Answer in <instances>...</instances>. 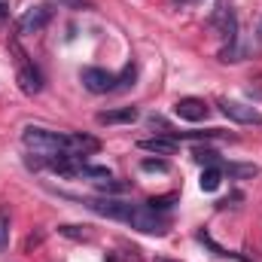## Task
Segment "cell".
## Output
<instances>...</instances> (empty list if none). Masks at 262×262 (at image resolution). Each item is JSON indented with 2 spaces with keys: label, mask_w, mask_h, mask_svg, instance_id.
I'll list each match as a JSON object with an SVG mask.
<instances>
[{
  "label": "cell",
  "mask_w": 262,
  "mask_h": 262,
  "mask_svg": "<svg viewBox=\"0 0 262 262\" xmlns=\"http://www.w3.org/2000/svg\"><path fill=\"white\" fill-rule=\"evenodd\" d=\"M21 143H25L31 152H37V156H58V152H67V134L37 128V125H28V128L21 131Z\"/></svg>",
  "instance_id": "obj_1"
},
{
  "label": "cell",
  "mask_w": 262,
  "mask_h": 262,
  "mask_svg": "<svg viewBox=\"0 0 262 262\" xmlns=\"http://www.w3.org/2000/svg\"><path fill=\"white\" fill-rule=\"evenodd\" d=\"M128 226L146 235H165L168 232V216H162L159 210H152L149 204H134L128 216Z\"/></svg>",
  "instance_id": "obj_2"
},
{
  "label": "cell",
  "mask_w": 262,
  "mask_h": 262,
  "mask_svg": "<svg viewBox=\"0 0 262 262\" xmlns=\"http://www.w3.org/2000/svg\"><path fill=\"white\" fill-rule=\"evenodd\" d=\"M216 107H220V113H223L226 119H232V122H238V125H262V113L256 110V107H250V104L220 98Z\"/></svg>",
  "instance_id": "obj_3"
},
{
  "label": "cell",
  "mask_w": 262,
  "mask_h": 262,
  "mask_svg": "<svg viewBox=\"0 0 262 262\" xmlns=\"http://www.w3.org/2000/svg\"><path fill=\"white\" fill-rule=\"evenodd\" d=\"M89 210H95V213H101V216H107V220H119V223H128L131 216V207L128 201H113V198H89V201H82Z\"/></svg>",
  "instance_id": "obj_4"
},
{
  "label": "cell",
  "mask_w": 262,
  "mask_h": 262,
  "mask_svg": "<svg viewBox=\"0 0 262 262\" xmlns=\"http://www.w3.org/2000/svg\"><path fill=\"white\" fill-rule=\"evenodd\" d=\"M12 49H15V55H18V85H21V92H25V95H37V92L43 89L40 70L34 67V61H28V55H25L18 46H12Z\"/></svg>",
  "instance_id": "obj_5"
},
{
  "label": "cell",
  "mask_w": 262,
  "mask_h": 262,
  "mask_svg": "<svg viewBox=\"0 0 262 262\" xmlns=\"http://www.w3.org/2000/svg\"><path fill=\"white\" fill-rule=\"evenodd\" d=\"M79 82H82L92 95H107V92H113L116 76H113L110 70H104V67H85V70L79 73Z\"/></svg>",
  "instance_id": "obj_6"
},
{
  "label": "cell",
  "mask_w": 262,
  "mask_h": 262,
  "mask_svg": "<svg viewBox=\"0 0 262 262\" xmlns=\"http://www.w3.org/2000/svg\"><path fill=\"white\" fill-rule=\"evenodd\" d=\"M52 21V6H31V9H25L21 12V18H18V34H37V31H43L46 25Z\"/></svg>",
  "instance_id": "obj_7"
},
{
  "label": "cell",
  "mask_w": 262,
  "mask_h": 262,
  "mask_svg": "<svg viewBox=\"0 0 262 262\" xmlns=\"http://www.w3.org/2000/svg\"><path fill=\"white\" fill-rule=\"evenodd\" d=\"M174 113H177L180 119H186V122H201V119H207L210 107H207L201 98H180V101L174 104Z\"/></svg>",
  "instance_id": "obj_8"
},
{
  "label": "cell",
  "mask_w": 262,
  "mask_h": 262,
  "mask_svg": "<svg viewBox=\"0 0 262 262\" xmlns=\"http://www.w3.org/2000/svg\"><path fill=\"white\" fill-rule=\"evenodd\" d=\"M101 149V140L98 137H92V134H67V152L70 156H92V152H98Z\"/></svg>",
  "instance_id": "obj_9"
},
{
  "label": "cell",
  "mask_w": 262,
  "mask_h": 262,
  "mask_svg": "<svg viewBox=\"0 0 262 262\" xmlns=\"http://www.w3.org/2000/svg\"><path fill=\"white\" fill-rule=\"evenodd\" d=\"M137 116H140L137 107H119V110H104L95 119H98V125H125V122H134Z\"/></svg>",
  "instance_id": "obj_10"
},
{
  "label": "cell",
  "mask_w": 262,
  "mask_h": 262,
  "mask_svg": "<svg viewBox=\"0 0 262 262\" xmlns=\"http://www.w3.org/2000/svg\"><path fill=\"white\" fill-rule=\"evenodd\" d=\"M177 143L180 140H174V137H146V140H140V149L156 152V156H174Z\"/></svg>",
  "instance_id": "obj_11"
},
{
  "label": "cell",
  "mask_w": 262,
  "mask_h": 262,
  "mask_svg": "<svg viewBox=\"0 0 262 262\" xmlns=\"http://www.w3.org/2000/svg\"><path fill=\"white\" fill-rule=\"evenodd\" d=\"M198 241L207 247V250H213L216 256H223V259H238V262H256V259H250V256H244V253H235V250H226V247H220L210 235H204V232H198Z\"/></svg>",
  "instance_id": "obj_12"
},
{
  "label": "cell",
  "mask_w": 262,
  "mask_h": 262,
  "mask_svg": "<svg viewBox=\"0 0 262 262\" xmlns=\"http://www.w3.org/2000/svg\"><path fill=\"white\" fill-rule=\"evenodd\" d=\"M220 180H223V168L220 165H210V168H204V174H201V189L204 192H216L220 189Z\"/></svg>",
  "instance_id": "obj_13"
},
{
  "label": "cell",
  "mask_w": 262,
  "mask_h": 262,
  "mask_svg": "<svg viewBox=\"0 0 262 262\" xmlns=\"http://www.w3.org/2000/svg\"><path fill=\"white\" fill-rule=\"evenodd\" d=\"M220 168H223V174H229V177H256V174H259L256 165H238V162H220Z\"/></svg>",
  "instance_id": "obj_14"
},
{
  "label": "cell",
  "mask_w": 262,
  "mask_h": 262,
  "mask_svg": "<svg viewBox=\"0 0 262 262\" xmlns=\"http://www.w3.org/2000/svg\"><path fill=\"white\" fill-rule=\"evenodd\" d=\"M9 207H0V253L9 247Z\"/></svg>",
  "instance_id": "obj_15"
},
{
  "label": "cell",
  "mask_w": 262,
  "mask_h": 262,
  "mask_svg": "<svg viewBox=\"0 0 262 262\" xmlns=\"http://www.w3.org/2000/svg\"><path fill=\"white\" fill-rule=\"evenodd\" d=\"M192 156H195V162H201V165H220V156L213 152V149H207V146H195L192 149Z\"/></svg>",
  "instance_id": "obj_16"
},
{
  "label": "cell",
  "mask_w": 262,
  "mask_h": 262,
  "mask_svg": "<svg viewBox=\"0 0 262 262\" xmlns=\"http://www.w3.org/2000/svg\"><path fill=\"white\" fill-rule=\"evenodd\" d=\"M128 189V183H119V180H101L98 183V192H104V195H116V192H125Z\"/></svg>",
  "instance_id": "obj_17"
},
{
  "label": "cell",
  "mask_w": 262,
  "mask_h": 262,
  "mask_svg": "<svg viewBox=\"0 0 262 262\" xmlns=\"http://www.w3.org/2000/svg\"><path fill=\"white\" fill-rule=\"evenodd\" d=\"M140 171H146V174H152V171L165 174V171H168V162H165V159H143V162H140Z\"/></svg>",
  "instance_id": "obj_18"
},
{
  "label": "cell",
  "mask_w": 262,
  "mask_h": 262,
  "mask_svg": "<svg viewBox=\"0 0 262 262\" xmlns=\"http://www.w3.org/2000/svg\"><path fill=\"white\" fill-rule=\"evenodd\" d=\"M58 232L67 235V238H76V241H89V238H92V235L85 232V226H61Z\"/></svg>",
  "instance_id": "obj_19"
},
{
  "label": "cell",
  "mask_w": 262,
  "mask_h": 262,
  "mask_svg": "<svg viewBox=\"0 0 262 262\" xmlns=\"http://www.w3.org/2000/svg\"><path fill=\"white\" fill-rule=\"evenodd\" d=\"M134 67H125V73L122 76H116V85H113V92H122V89H128V85H134Z\"/></svg>",
  "instance_id": "obj_20"
},
{
  "label": "cell",
  "mask_w": 262,
  "mask_h": 262,
  "mask_svg": "<svg viewBox=\"0 0 262 262\" xmlns=\"http://www.w3.org/2000/svg\"><path fill=\"white\" fill-rule=\"evenodd\" d=\"M67 9H92V3L89 0H61Z\"/></svg>",
  "instance_id": "obj_21"
},
{
  "label": "cell",
  "mask_w": 262,
  "mask_h": 262,
  "mask_svg": "<svg viewBox=\"0 0 262 262\" xmlns=\"http://www.w3.org/2000/svg\"><path fill=\"white\" fill-rule=\"evenodd\" d=\"M9 15V0H0V18H6Z\"/></svg>",
  "instance_id": "obj_22"
},
{
  "label": "cell",
  "mask_w": 262,
  "mask_h": 262,
  "mask_svg": "<svg viewBox=\"0 0 262 262\" xmlns=\"http://www.w3.org/2000/svg\"><path fill=\"white\" fill-rule=\"evenodd\" d=\"M256 43L262 46V25H259V31H256Z\"/></svg>",
  "instance_id": "obj_23"
},
{
  "label": "cell",
  "mask_w": 262,
  "mask_h": 262,
  "mask_svg": "<svg viewBox=\"0 0 262 262\" xmlns=\"http://www.w3.org/2000/svg\"><path fill=\"white\" fill-rule=\"evenodd\" d=\"M174 3H177V6H183V3H189V0H174Z\"/></svg>",
  "instance_id": "obj_24"
},
{
  "label": "cell",
  "mask_w": 262,
  "mask_h": 262,
  "mask_svg": "<svg viewBox=\"0 0 262 262\" xmlns=\"http://www.w3.org/2000/svg\"><path fill=\"white\" fill-rule=\"evenodd\" d=\"M156 262H171V259H156Z\"/></svg>",
  "instance_id": "obj_25"
}]
</instances>
